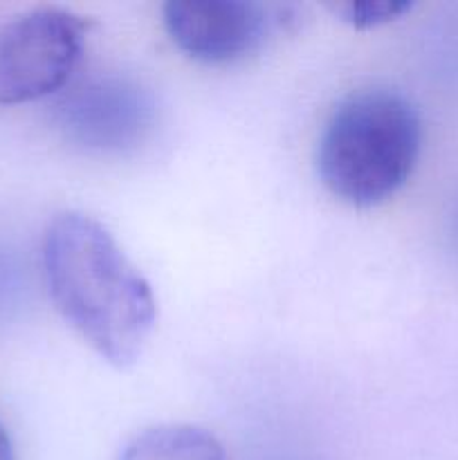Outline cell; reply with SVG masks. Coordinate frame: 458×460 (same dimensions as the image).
Masks as SVG:
<instances>
[{
    "label": "cell",
    "instance_id": "cell-1",
    "mask_svg": "<svg viewBox=\"0 0 458 460\" xmlns=\"http://www.w3.org/2000/svg\"><path fill=\"white\" fill-rule=\"evenodd\" d=\"M43 277L63 322L115 368L142 358L157 322L151 283L99 220L58 214L43 236Z\"/></svg>",
    "mask_w": 458,
    "mask_h": 460
},
{
    "label": "cell",
    "instance_id": "cell-2",
    "mask_svg": "<svg viewBox=\"0 0 458 460\" xmlns=\"http://www.w3.org/2000/svg\"><path fill=\"white\" fill-rule=\"evenodd\" d=\"M422 146L416 106L384 88L348 94L328 117L317 144V173L339 202L382 205L411 178Z\"/></svg>",
    "mask_w": 458,
    "mask_h": 460
},
{
    "label": "cell",
    "instance_id": "cell-3",
    "mask_svg": "<svg viewBox=\"0 0 458 460\" xmlns=\"http://www.w3.org/2000/svg\"><path fill=\"white\" fill-rule=\"evenodd\" d=\"M88 27L61 7H36L0 27V106L58 93L79 67Z\"/></svg>",
    "mask_w": 458,
    "mask_h": 460
},
{
    "label": "cell",
    "instance_id": "cell-4",
    "mask_svg": "<svg viewBox=\"0 0 458 460\" xmlns=\"http://www.w3.org/2000/svg\"><path fill=\"white\" fill-rule=\"evenodd\" d=\"M164 30L189 58L227 66L259 52L281 22L277 7L247 0H171Z\"/></svg>",
    "mask_w": 458,
    "mask_h": 460
},
{
    "label": "cell",
    "instance_id": "cell-5",
    "mask_svg": "<svg viewBox=\"0 0 458 460\" xmlns=\"http://www.w3.org/2000/svg\"><path fill=\"white\" fill-rule=\"evenodd\" d=\"M146 93L126 81L101 79L76 88L61 103V124L81 146L124 151L135 146L151 126Z\"/></svg>",
    "mask_w": 458,
    "mask_h": 460
},
{
    "label": "cell",
    "instance_id": "cell-6",
    "mask_svg": "<svg viewBox=\"0 0 458 460\" xmlns=\"http://www.w3.org/2000/svg\"><path fill=\"white\" fill-rule=\"evenodd\" d=\"M119 460H229L211 431L193 425H157L135 436Z\"/></svg>",
    "mask_w": 458,
    "mask_h": 460
},
{
    "label": "cell",
    "instance_id": "cell-7",
    "mask_svg": "<svg viewBox=\"0 0 458 460\" xmlns=\"http://www.w3.org/2000/svg\"><path fill=\"white\" fill-rule=\"evenodd\" d=\"M328 9L355 30H371V27L386 25L404 16L411 9V3L407 0H350V3H335Z\"/></svg>",
    "mask_w": 458,
    "mask_h": 460
},
{
    "label": "cell",
    "instance_id": "cell-8",
    "mask_svg": "<svg viewBox=\"0 0 458 460\" xmlns=\"http://www.w3.org/2000/svg\"><path fill=\"white\" fill-rule=\"evenodd\" d=\"M0 460H16V452H13L12 438H9L7 429L0 422Z\"/></svg>",
    "mask_w": 458,
    "mask_h": 460
}]
</instances>
